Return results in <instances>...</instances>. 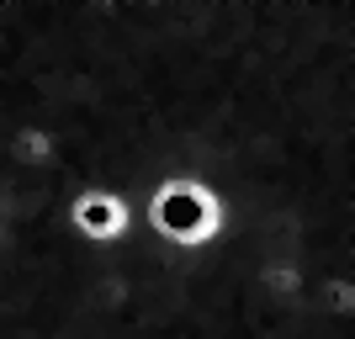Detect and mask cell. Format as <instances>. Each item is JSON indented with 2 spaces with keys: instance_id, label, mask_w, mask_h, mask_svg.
<instances>
[{
  "instance_id": "obj_1",
  "label": "cell",
  "mask_w": 355,
  "mask_h": 339,
  "mask_svg": "<svg viewBox=\"0 0 355 339\" xmlns=\"http://www.w3.org/2000/svg\"><path fill=\"white\" fill-rule=\"evenodd\" d=\"M148 175V170H144ZM133 180V175H128ZM128 180H101V186H85V191L69 202V228L96 250H112L133 234V202H128Z\"/></svg>"
}]
</instances>
